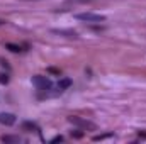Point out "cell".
I'll use <instances>...</instances> for the list:
<instances>
[{"label": "cell", "instance_id": "4fadbf2b", "mask_svg": "<svg viewBox=\"0 0 146 144\" xmlns=\"http://www.w3.org/2000/svg\"><path fill=\"white\" fill-rule=\"evenodd\" d=\"M48 73H51V75H56V76H60V75H61V71H60L58 68H51V66L48 68Z\"/></svg>", "mask_w": 146, "mask_h": 144}, {"label": "cell", "instance_id": "5bb4252c", "mask_svg": "<svg viewBox=\"0 0 146 144\" xmlns=\"http://www.w3.org/2000/svg\"><path fill=\"white\" fill-rule=\"evenodd\" d=\"M61 141H63V136H56L51 139V143H61Z\"/></svg>", "mask_w": 146, "mask_h": 144}, {"label": "cell", "instance_id": "ba28073f", "mask_svg": "<svg viewBox=\"0 0 146 144\" xmlns=\"http://www.w3.org/2000/svg\"><path fill=\"white\" fill-rule=\"evenodd\" d=\"M5 48H7L9 51H12V53H22V51H24L21 46H17V44H12V42H7V44H5Z\"/></svg>", "mask_w": 146, "mask_h": 144}, {"label": "cell", "instance_id": "277c9868", "mask_svg": "<svg viewBox=\"0 0 146 144\" xmlns=\"http://www.w3.org/2000/svg\"><path fill=\"white\" fill-rule=\"evenodd\" d=\"M17 122V117L9 112H0V124L2 126H14Z\"/></svg>", "mask_w": 146, "mask_h": 144}, {"label": "cell", "instance_id": "30bf717a", "mask_svg": "<svg viewBox=\"0 0 146 144\" xmlns=\"http://www.w3.org/2000/svg\"><path fill=\"white\" fill-rule=\"evenodd\" d=\"M114 134L109 132V134H100V136H94V141H102V139H107V137H112Z\"/></svg>", "mask_w": 146, "mask_h": 144}, {"label": "cell", "instance_id": "9a60e30c", "mask_svg": "<svg viewBox=\"0 0 146 144\" xmlns=\"http://www.w3.org/2000/svg\"><path fill=\"white\" fill-rule=\"evenodd\" d=\"M87 2H92V0H70V3H87Z\"/></svg>", "mask_w": 146, "mask_h": 144}, {"label": "cell", "instance_id": "3957f363", "mask_svg": "<svg viewBox=\"0 0 146 144\" xmlns=\"http://www.w3.org/2000/svg\"><path fill=\"white\" fill-rule=\"evenodd\" d=\"M33 83L36 85L39 90H49V88L53 87V81H51L48 76H41V75H36V76L33 78Z\"/></svg>", "mask_w": 146, "mask_h": 144}, {"label": "cell", "instance_id": "7c38bea8", "mask_svg": "<svg viewBox=\"0 0 146 144\" xmlns=\"http://www.w3.org/2000/svg\"><path fill=\"white\" fill-rule=\"evenodd\" d=\"M72 137H75V139H82V137H83V132H80V131H72Z\"/></svg>", "mask_w": 146, "mask_h": 144}, {"label": "cell", "instance_id": "8fae6325", "mask_svg": "<svg viewBox=\"0 0 146 144\" xmlns=\"http://www.w3.org/2000/svg\"><path fill=\"white\" fill-rule=\"evenodd\" d=\"M9 83V75L7 73H0V85H7Z\"/></svg>", "mask_w": 146, "mask_h": 144}, {"label": "cell", "instance_id": "8992f818", "mask_svg": "<svg viewBox=\"0 0 146 144\" xmlns=\"http://www.w3.org/2000/svg\"><path fill=\"white\" fill-rule=\"evenodd\" d=\"M21 127H22V131H26V132H37V131H39L37 124H36V122H31V120L22 122V124H21Z\"/></svg>", "mask_w": 146, "mask_h": 144}, {"label": "cell", "instance_id": "7a4b0ae2", "mask_svg": "<svg viewBox=\"0 0 146 144\" xmlns=\"http://www.w3.org/2000/svg\"><path fill=\"white\" fill-rule=\"evenodd\" d=\"M75 19L76 20H82V22H104L106 20V15H100V14H94V12H80V14H75Z\"/></svg>", "mask_w": 146, "mask_h": 144}, {"label": "cell", "instance_id": "6da1fadb", "mask_svg": "<svg viewBox=\"0 0 146 144\" xmlns=\"http://www.w3.org/2000/svg\"><path fill=\"white\" fill-rule=\"evenodd\" d=\"M68 122L73 124V126H76V127H80V129H85V131H95V129H97V126H95L92 120H87V119L76 117V115L68 117Z\"/></svg>", "mask_w": 146, "mask_h": 144}, {"label": "cell", "instance_id": "2e32d148", "mask_svg": "<svg viewBox=\"0 0 146 144\" xmlns=\"http://www.w3.org/2000/svg\"><path fill=\"white\" fill-rule=\"evenodd\" d=\"M5 24V20H0V26H3Z\"/></svg>", "mask_w": 146, "mask_h": 144}, {"label": "cell", "instance_id": "5b68a950", "mask_svg": "<svg viewBox=\"0 0 146 144\" xmlns=\"http://www.w3.org/2000/svg\"><path fill=\"white\" fill-rule=\"evenodd\" d=\"M54 34H60V36L70 37V39H78V32L76 31H72V29H53Z\"/></svg>", "mask_w": 146, "mask_h": 144}, {"label": "cell", "instance_id": "9c48e42d", "mask_svg": "<svg viewBox=\"0 0 146 144\" xmlns=\"http://www.w3.org/2000/svg\"><path fill=\"white\" fill-rule=\"evenodd\" d=\"M2 141H3V143H19L21 139H19V137H15V136H3V137H2Z\"/></svg>", "mask_w": 146, "mask_h": 144}, {"label": "cell", "instance_id": "52a82bcc", "mask_svg": "<svg viewBox=\"0 0 146 144\" xmlns=\"http://www.w3.org/2000/svg\"><path fill=\"white\" fill-rule=\"evenodd\" d=\"M72 85H73V81L70 80V78H60V81H58V88H60V92L70 88Z\"/></svg>", "mask_w": 146, "mask_h": 144}]
</instances>
